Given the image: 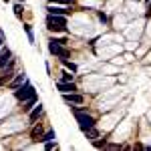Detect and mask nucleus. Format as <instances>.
Listing matches in <instances>:
<instances>
[{"label":"nucleus","mask_w":151,"mask_h":151,"mask_svg":"<svg viewBox=\"0 0 151 151\" xmlns=\"http://www.w3.org/2000/svg\"><path fill=\"white\" fill-rule=\"evenodd\" d=\"M35 87L30 85V83L26 81L24 85H20L18 89H14V97L18 99V101H26V99H30V97H35Z\"/></svg>","instance_id":"obj_4"},{"label":"nucleus","mask_w":151,"mask_h":151,"mask_svg":"<svg viewBox=\"0 0 151 151\" xmlns=\"http://www.w3.org/2000/svg\"><path fill=\"white\" fill-rule=\"evenodd\" d=\"M57 89L60 91V93H77V91H79V89H77V85H75L73 81H70V83L60 81V83L57 85Z\"/></svg>","instance_id":"obj_7"},{"label":"nucleus","mask_w":151,"mask_h":151,"mask_svg":"<svg viewBox=\"0 0 151 151\" xmlns=\"http://www.w3.org/2000/svg\"><path fill=\"white\" fill-rule=\"evenodd\" d=\"M24 30H26V36H28V42L35 45V32H32V26H30V24H24Z\"/></svg>","instance_id":"obj_15"},{"label":"nucleus","mask_w":151,"mask_h":151,"mask_svg":"<svg viewBox=\"0 0 151 151\" xmlns=\"http://www.w3.org/2000/svg\"><path fill=\"white\" fill-rule=\"evenodd\" d=\"M147 2H151V0H147Z\"/></svg>","instance_id":"obj_25"},{"label":"nucleus","mask_w":151,"mask_h":151,"mask_svg":"<svg viewBox=\"0 0 151 151\" xmlns=\"http://www.w3.org/2000/svg\"><path fill=\"white\" fill-rule=\"evenodd\" d=\"M22 83H24V73H18V75L10 81V89H18Z\"/></svg>","instance_id":"obj_11"},{"label":"nucleus","mask_w":151,"mask_h":151,"mask_svg":"<svg viewBox=\"0 0 151 151\" xmlns=\"http://www.w3.org/2000/svg\"><path fill=\"white\" fill-rule=\"evenodd\" d=\"M14 16L22 18V4H14Z\"/></svg>","instance_id":"obj_18"},{"label":"nucleus","mask_w":151,"mask_h":151,"mask_svg":"<svg viewBox=\"0 0 151 151\" xmlns=\"http://www.w3.org/2000/svg\"><path fill=\"white\" fill-rule=\"evenodd\" d=\"M83 133H85V135H87L89 139H93V141H95V139H99V131H97L95 127H89V129H85Z\"/></svg>","instance_id":"obj_12"},{"label":"nucleus","mask_w":151,"mask_h":151,"mask_svg":"<svg viewBox=\"0 0 151 151\" xmlns=\"http://www.w3.org/2000/svg\"><path fill=\"white\" fill-rule=\"evenodd\" d=\"M107 147H109V149H121V145H117V143H109Z\"/></svg>","instance_id":"obj_21"},{"label":"nucleus","mask_w":151,"mask_h":151,"mask_svg":"<svg viewBox=\"0 0 151 151\" xmlns=\"http://www.w3.org/2000/svg\"><path fill=\"white\" fill-rule=\"evenodd\" d=\"M35 105H36V95H35V97H30V99H26V101H22V111H24V113H30Z\"/></svg>","instance_id":"obj_10"},{"label":"nucleus","mask_w":151,"mask_h":151,"mask_svg":"<svg viewBox=\"0 0 151 151\" xmlns=\"http://www.w3.org/2000/svg\"><path fill=\"white\" fill-rule=\"evenodd\" d=\"M93 145H95V147H97V149H101V147H107V141H99V139H95L93 141Z\"/></svg>","instance_id":"obj_19"},{"label":"nucleus","mask_w":151,"mask_h":151,"mask_svg":"<svg viewBox=\"0 0 151 151\" xmlns=\"http://www.w3.org/2000/svg\"><path fill=\"white\" fill-rule=\"evenodd\" d=\"M10 58H12V52H10V48L8 47H4L2 50H0V70L4 69L8 63H10Z\"/></svg>","instance_id":"obj_8"},{"label":"nucleus","mask_w":151,"mask_h":151,"mask_svg":"<svg viewBox=\"0 0 151 151\" xmlns=\"http://www.w3.org/2000/svg\"><path fill=\"white\" fill-rule=\"evenodd\" d=\"M48 52H50V55H55V57H58L60 60H67V58L70 57V50H69V48H65V45L57 42L55 38H50V40H48Z\"/></svg>","instance_id":"obj_2"},{"label":"nucleus","mask_w":151,"mask_h":151,"mask_svg":"<svg viewBox=\"0 0 151 151\" xmlns=\"http://www.w3.org/2000/svg\"><path fill=\"white\" fill-rule=\"evenodd\" d=\"M63 65H65V67H67L70 73H77V65H75V63H70L69 58H67V60H63Z\"/></svg>","instance_id":"obj_16"},{"label":"nucleus","mask_w":151,"mask_h":151,"mask_svg":"<svg viewBox=\"0 0 151 151\" xmlns=\"http://www.w3.org/2000/svg\"><path fill=\"white\" fill-rule=\"evenodd\" d=\"M2 42H4V32L0 30V47H2Z\"/></svg>","instance_id":"obj_22"},{"label":"nucleus","mask_w":151,"mask_h":151,"mask_svg":"<svg viewBox=\"0 0 151 151\" xmlns=\"http://www.w3.org/2000/svg\"><path fill=\"white\" fill-rule=\"evenodd\" d=\"M63 101L65 103H69V105H83V95L79 93H63Z\"/></svg>","instance_id":"obj_5"},{"label":"nucleus","mask_w":151,"mask_h":151,"mask_svg":"<svg viewBox=\"0 0 151 151\" xmlns=\"http://www.w3.org/2000/svg\"><path fill=\"white\" fill-rule=\"evenodd\" d=\"M42 115V103H38L36 107H32V111L28 113V119H30V123H35L38 117Z\"/></svg>","instance_id":"obj_9"},{"label":"nucleus","mask_w":151,"mask_h":151,"mask_svg":"<svg viewBox=\"0 0 151 151\" xmlns=\"http://www.w3.org/2000/svg\"><path fill=\"white\" fill-rule=\"evenodd\" d=\"M48 14H63V16H69L70 14V6H55V4H48Z\"/></svg>","instance_id":"obj_6"},{"label":"nucleus","mask_w":151,"mask_h":151,"mask_svg":"<svg viewBox=\"0 0 151 151\" xmlns=\"http://www.w3.org/2000/svg\"><path fill=\"white\" fill-rule=\"evenodd\" d=\"M73 79H75V75H70L69 70H65V73H63V77H60V81H65V83H70Z\"/></svg>","instance_id":"obj_17"},{"label":"nucleus","mask_w":151,"mask_h":151,"mask_svg":"<svg viewBox=\"0 0 151 151\" xmlns=\"http://www.w3.org/2000/svg\"><path fill=\"white\" fill-rule=\"evenodd\" d=\"M55 139H57V135H55V131L50 129V131H47V133H45V135L40 137V143H47V141H55Z\"/></svg>","instance_id":"obj_13"},{"label":"nucleus","mask_w":151,"mask_h":151,"mask_svg":"<svg viewBox=\"0 0 151 151\" xmlns=\"http://www.w3.org/2000/svg\"><path fill=\"white\" fill-rule=\"evenodd\" d=\"M97 16H99V20H101V22H107V16H105L103 12H97Z\"/></svg>","instance_id":"obj_20"},{"label":"nucleus","mask_w":151,"mask_h":151,"mask_svg":"<svg viewBox=\"0 0 151 151\" xmlns=\"http://www.w3.org/2000/svg\"><path fill=\"white\" fill-rule=\"evenodd\" d=\"M135 2H139V0H135Z\"/></svg>","instance_id":"obj_24"},{"label":"nucleus","mask_w":151,"mask_h":151,"mask_svg":"<svg viewBox=\"0 0 151 151\" xmlns=\"http://www.w3.org/2000/svg\"><path fill=\"white\" fill-rule=\"evenodd\" d=\"M75 117H77V121H79V127H81V131H85V129H89V127H95V123H97L93 115L83 113L81 109H77V107H75Z\"/></svg>","instance_id":"obj_3"},{"label":"nucleus","mask_w":151,"mask_h":151,"mask_svg":"<svg viewBox=\"0 0 151 151\" xmlns=\"http://www.w3.org/2000/svg\"><path fill=\"white\" fill-rule=\"evenodd\" d=\"M40 137H42V127L35 125V129H32V141H40Z\"/></svg>","instance_id":"obj_14"},{"label":"nucleus","mask_w":151,"mask_h":151,"mask_svg":"<svg viewBox=\"0 0 151 151\" xmlns=\"http://www.w3.org/2000/svg\"><path fill=\"white\" fill-rule=\"evenodd\" d=\"M147 14H151V2H149V8H147Z\"/></svg>","instance_id":"obj_23"},{"label":"nucleus","mask_w":151,"mask_h":151,"mask_svg":"<svg viewBox=\"0 0 151 151\" xmlns=\"http://www.w3.org/2000/svg\"><path fill=\"white\" fill-rule=\"evenodd\" d=\"M47 28L48 30H57V32H65L67 30V16H63V14H48Z\"/></svg>","instance_id":"obj_1"}]
</instances>
